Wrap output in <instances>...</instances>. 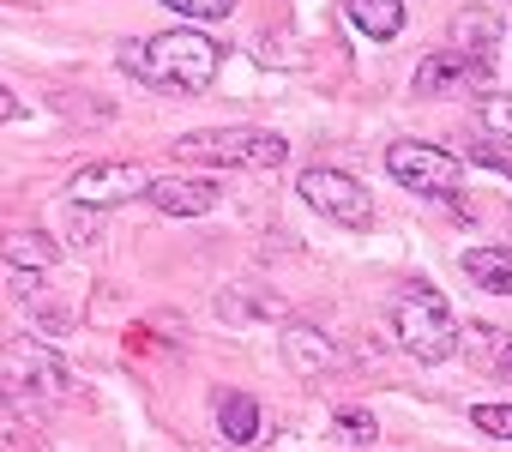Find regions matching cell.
Instances as JSON below:
<instances>
[{"label": "cell", "instance_id": "obj_16", "mask_svg": "<svg viewBox=\"0 0 512 452\" xmlns=\"http://www.w3.org/2000/svg\"><path fill=\"white\" fill-rule=\"evenodd\" d=\"M476 127H482L500 151H512V97H482V103H476Z\"/></svg>", "mask_w": 512, "mask_h": 452}, {"label": "cell", "instance_id": "obj_14", "mask_svg": "<svg viewBox=\"0 0 512 452\" xmlns=\"http://www.w3.org/2000/svg\"><path fill=\"white\" fill-rule=\"evenodd\" d=\"M464 272H470L482 290L512 296V254H506V248H470V254H464Z\"/></svg>", "mask_w": 512, "mask_h": 452}, {"label": "cell", "instance_id": "obj_21", "mask_svg": "<svg viewBox=\"0 0 512 452\" xmlns=\"http://www.w3.org/2000/svg\"><path fill=\"white\" fill-rule=\"evenodd\" d=\"M7 290H13V296H31V290H37V272H19V266H7Z\"/></svg>", "mask_w": 512, "mask_h": 452}, {"label": "cell", "instance_id": "obj_12", "mask_svg": "<svg viewBox=\"0 0 512 452\" xmlns=\"http://www.w3.org/2000/svg\"><path fill=\"white\" fill-rule=\"evenodd\" d=\"M344 13H350V25H356L362 37H374V43H386V37L404 31V0H344Z\"/></svg>", "mask_w": 512, "mask_h": 452}, {"label": "cell", "instance_id": "obj_17", "mask_svg": "<svg viewBox=\"0 0 512 452\" xmlns=\"http://www.w3.org/2000/svg\"><path fill=\"white\" fill-rule=\"evenodd\" d=\"M470 338H476V356H482L488 368H500V374H512V338H506V332H488V326H476Z\"/></svg>", "mask_w": 512, "mask_h": 452}, {"label": "cell", "instance_id": "obj_19", "mask_svg": "<svg viewBox=\"0 0 512 452\" xmlns=\"http://www.w3.org/2000/svg\"><path fill=\"white\" fill-rule=\"evenodd\" d=\"M163 7L181 13V19H229L235 0H163Z\"/></svg>", "mask_w": 512, "mask_h": 452}, {"label": "cell", "instance_id": "obj_1", "mask_svg": "<svg viewBox=\"0 0 512 452\" xmlns=\"http://www.w3.org/2000/svg\"><path fill=\"white\" fill-rule=\"evenodd\" d=\"M121 61L151 79V85H169V91H205L223 67V43H211L205 31H163L151 43H127Z\"/></svg>", "mask_w": 512, "mask_h": 452}, {"label": "cell", "instance_id": "obj_2", "mask_svg": "<svg viewBox=\"0 0 512 452\" xmlns=\"http://www.w3.org/2000/svg\"><path fill=\"white\" fill-rule=\"evenodd\" d=\"M392 326H398V344H404L416 362H446V356L458 350V320H452L446 296L428 290V284H404V290H398Z\"/></svg>", "mask_w": 512, "mask_h": 452}, {"label": "cell", "instance_id": "obj_15", "mask_svg": "<svg viewBox=\"0 0 512 452\" xmlns=\"http://www.w3.org/2000/svg\"><path fill=\"white\" fill-rule=\"evenodd\" d=\"M55 254H61V248H55L43 230H19V236H7V266H19V272H49Z\"/></svg>", "mask_w": 512, "mask_h": 452}, {"label": "cell", "instance_id": "obj_7", "mask_svg": "<svg viewBox=\"0 0 512 452\" xmlns=\"http://www.w3.org/2000/svg\"><path fill=\"white\" fill-rule=\"evenodd\" d=\"M476 85H488V67L470 61V55H458V49H434L416 67V91L422 97H452V91H476Z\"/></svg>", "mask_w": 512, "mask_h": 452}, {"label": "cell", "instance_id": "obj_6", "mask_svg": "<svg viewBox=\"0 0 512 452\" xmlns=\"http://www.w3.org/2000/svg\"><path fill=\"white\" fill-rule=\"evenodd\" d=\"M151 169H139V163H91V169H79L73 175V205H121V199H145L151 193Z\"/></svg>", "mask_w": 512, "mask_h": 452}, {"label": "cell", "instance_id": "obj_4", "mask_svg": "<svg viewBox=\"0 0 512 452\" xmlns=\"http://www.w3.org/2000/svg\"><path fill=\"white\" fill-rule=\"evenodd\" d=\"M320 217H332V223H344V230H368L374 223V199H368V187L356 181V175H344V169H302V187H296Z\"/></svg>", "mask_w": 512, "mask_h": 452}, {"label": "cell", "instance_id": "obj_3", "mask_svg": "<svg viewBox=\"0 0 512 452\" xmlns=\"http://www.w3.org/2000/svg\"><path fill=\"white\" fill-rule=\"evenodd\" d=\"M175 151L187 163H229V169H278L290 157L284 133L272 127H205V133H181Z\"/></svg>", "mask_w": 512, "mask_h": 452}, {"label": "cell", "instance_id": "obj_18", "mask_svg": "<svg viewBox=\"0 0 512 452\" xmlns=\"http://www.w3.org/2000/svg\"><path fill=\"white\" fill-rule=\"evenodd\" d=\"M470 422H476L482 434H500V440H512V404H476V410H470Z\"/></svg>", "mask_w": 512, "mask_h": 452}, {"label": "cell", "instance_id": "obj_20", "mask_svg": "<svg viewBox=\"0 0 512 452\" xmlns=\"http://www.w3.org/2000/svg\"><path fill=\"white\" fill-rule=\"evenodd\" d=\"M338 434L344 440H374V416L368 410H338Z\"/></svg>", "mask_w": 512, "mask_h": 452}, {"label": "cell", "instance_id": "obj_9", "mask_svg": "<svg viewBox=\"0 0 512 452\" xmlns=\"http://www.w3.org/2000/svg\"><path fill=\"white\" fill-rule=\"evenodd\" d=\"M145 199H151L157 211H169V217H205V211L217 205V181H181V175H157Z\"/></svg>", "mask_w": 512, "mask_h": 452}, {"label": "cell", "instance_id": "obj_11", "mask_svg": "<svg viewBox=\"0 0 512 452\" xmlns=\"http://www.w3.org/2000/svg\"><path fill=\"white\" fill-rule=\"evenodd\" d=\"M284 362H290L296 374H326V368L338 362V350H332V338H326L320 326H290V332H284Z\"/></svg>", "mask_w": 512, "mask_h": 452}, {"label": "cell", "instance_id": "obj_13", "mask_svg": "<svg viewBox=\"0 0 512 452\" xmlns=\"http://www.w3.org/2000/svg\"><path fill=\"white\" fill-rule=\"evenodd\" d=\"M494 43H500V19H494V13H464L458 31H452V49L470 55V61H482V67H488Z\"/></svg>", "mask_w": 512, "mask_h": 452}, {"label": "cell", "instance_id": "obj_5", "mask_svg": "<svg viewBox=\"0 0 512 452\" xmlns=\"http://www.w3.org/2000/svg\"><path fill=\"white\" fill-rule=\"evenodd\" d=\"M386 169H392V181H398V187H410V193H422V199H440V193H452V187H458V157H452V151H440V145L398 139V145L386 151Z\"/></svg>", "mask_w": 512, "mask_h": 452}, {"label": "cell", "instance_id": "obj_8", "mask_svg": "<svg viewBox=\"0 0 512 452\" xmlns=\"http://www.w3.org/2000/svg\"><path fill=\"white\" fill-rule=\"evenodd\" d=\"M61 386H67V368L49 350H37V344L7 350V398H19V392H61Z\"/></svg>", "mask_w": 512, "mask_h": 452}, {"label": "cell", "instance_id": "obj_10", "mask_svg": "<svg viewBox=\"0 0 512 452\" xmlns=\"http://www.w3.org/2000/svg\"><path fill=\"white\" fill-rule=\"evenodd\" d=\"M260 428H266V416H260V404H253V392H223L217 398V434L223 440L253 446V440H260Z\"/></svg>", "mask_w": 512, "mask_h": 452}]
</instances>
